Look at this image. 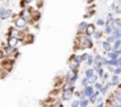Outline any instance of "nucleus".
<instances>
[{
  "mask_svg": "<svg viewBox=\"0 0 121 107\" xmlns=\"http://www.w3.org/2000/svg\"><path fill=\"white\" fill-rule=\"evenodd\" d=\"M101 46H102V48L107 52V53H109V52H112V49H113V45L112 44H109V42H107L106 40L101 44Z\"/></svg>",
  "mask_w": 121,
  "mask_h": 107,
  "instance_id": "obj_7",
  "label": "nucleus"
},
{
  "mask_svg": "<svg viewBox=\"0 0 121 107\" xmlns=\"http://www.w3.org/2000/svg\"><path fill=\"white\" fill-rule=\"evenodd\" d=\"M12 13H13V12H12V9H7V11H6V15H7V18L12 17Z\"/></svg>",
  "mask_w": 121,
  "mask_h": 107,
  "instance_id": "obj_33",
  "label": "nucleus"
},
{
  "mask_svg": "<svg viewBox=\"0 0 121 107\" xmlns=\"http://www.w3.org/2000/svg\"><path fill=\"white\" fill-rule=\"evenodd\" d=\"M95 107H106V103L104 101V103H100V104H96Z\"/></svg>",
  "mask_w": 121,
  "mask_h": 107,
  "instance_id": "obj_34",
  "label": "nucleus"
},
{
  "mask_svg": "<svg viewBox=\"0 0 121 107\" xmlns=\"http://www.w3.org/2000/svg\"><path fill=\"white\" fill-rule=\"evenodd\" d=\"M6 8L5 7H0V20H5L7 19V15H6Z\"/></svg>",
  "mask_w": 121,
  "mask_h": 107,
  "instance_id": "obj_13",
  "label": "nucleus"
},
{
  "mask_svg": "<svg viewBox=\"0 0 121 107\" xmlns=\"http://www.w3.org/2000/svg\"><path fill=\"white\" fill-rule=\"evenodd\" d=\"M112 36H114V39H115V40L121 39V30H115V31L113 32V34H112Z\"/></svg>",
  "mask_w": 121,
  "mask_h": 107,
  "instance_id": "obj_18",
  "label": "nucleus"
},
{
  "mask_svg": "<svg viewBox=\"0 0 121 107\" xmlns=\"http://www.w3.org/2000/svg\"><path fill=\"white\" fill-rule=\"evenodd\" d=\"M72 88H74V84L72 82V81H65L64 82V85H62V92H65V91H68V89H72Z\"/></svg>",
  "mask_w": 121,
  "mask_h": 107,
  "instance_id": "obj_6",
  "label": "nucleus"
},
{
  "mask_svg": "<svg viewBox=\"0 0 121 107\" xmlns=\"http://www.w3.org/2000/svg\"><path fill=\"white\" fill-rule=\"evenodd\" d=\"M93 36H94V39H95V40H99V39L102 36V32H100V31H96V32L93 34Z\"/></svg>",
  "mask_w": 121,
  "mask_h": 107,
  "instance_id": "obj_28",
  "label": "nucleus"
},
{
  "mask_svg": "<svg viewBox=\"0 0 121 107\" xmlns=\"http://www.w3.org/2000/svg\"><path fill=\"white\" fill-rule=\"evenodd\" d=\"M113 74H115V75H120V74H121V67H117Z\"/></svg>",
  "mask_w": 121,
  "mask_h": 107,
  "instance_id": "obj_32",
  "label": "nucleus"
},
{
  "mask_svg": "<svg viewBox=\"0 0 121 107\" xmlns=\"http://www.w3.org/2000/svg\"><path fill=\"white\" fill-rule=\"evenodd\" d=\"M102 86H104V82H99V81H98V82L94 85V89H95V91H100V89L102 88Z\"/></svg>",
  "mask_w": 121,
  "mask_h": 107,
  "instance_id": "obj_25",
  "label": "nucleus"
},
{
  "mask_svg": "<svg viewBox=\"0 0 121 107\" xmlns=\"http://www.w3.org/2000/svg\"><path fill=\"white\" fill-rule=\"evenodd\" d=\"M82 92H83V94H85V97L86 98H91L93 94H94V92H95V89H94V86H92V85H87L86 87H83V89H82Z\"/></svg>",
  "mask_w": 121,
  "mask_h": 107,
  "instance_id": "obj_3",
  "label": "nucleus"
},
{
  "mask_svg": "<svg viewBox=\"0 0 121 107\" xmlns=\"http://www.w3.org/2000/svg\"><path fill=\"white\" fill-rule=\"evenodd\" d=\"M4 52H5V54H6V55H11V54H13V53L15 52V47L6 46V47H5V49H4Z\"/></svg>",
  "mask_w": 121,
  "mask_h": 107,
  "instance_id": "obj_12",
  "label": "nucleus"
},
{
  "mask_svg": "<svg viewBox=\"0 0 121 107\" xmlns=\"http://www.w3.org/2000/svg\"><path fill=\"white\" fill-rule=\"evenodd\" d=\"M14 25H15V28L21 31V30H25L26 26H27V20L24 19L22 17H19L15 21H14Z\"/></svg>",
  "mask_w": 121,
  "mask_h": 107,
  "instance_id": "obj_1",
  "label": "nucleus"
},
{
  "mask_svg": "<svg viewBox=\"0 0 121 107\" xmlns=\"http://www.w3.org/2000/svg\"><path fill=\"white\" fill-rule=\"evenodd\" d=\"M4 53H5V52H4V51H1V49H0V60H1V59H2V58H4Z\"/></svg>",
  "mask_w": 121,
  "mask_h": 107,
  "instance_id": "obj_36",
  "label": "nucleus"
},
{
  "mask_svg": "<svg viewBox=\"0 0 121 107\" xmlns=\"http://www.w3.org/2000/svg\"><path fill=\"white\" fill-rule=\"evenodd\" d=\"M17 42H18V39L12 38V36H8V40H7V46L15 47V46H17Z\"/></svg>",
  "mask_w": 121,
  "mask_h": 107,
  "instance_id": "obj_9",
  "label": "nucleus"
},
{
  "mask_svg": "<svg viewBox=\"0 0 121 107\" xmlns=\"http://www.w3.org/2000/svg\"><path fill=\"white\" fill-rule=\"evenodd\" d=\"M95 32H96V31H95V26H94L93 24H88V26H87V28H86V31H85V36L91 38Z\"/></svg>",
  "mask_w": 121,
  "mask_h": 107,
  "instance_id": "obj_5",
  "label": "nucleus"
},
{
  "mask_svg": "<svg viewBox=\"0 0 121 107\" xmlns=\"http://www.w3.org/2000/svg\"><path fill=\"white\" fill-rule=\"evenodd\" d=\"M104 101H105V100H104V95H100V97L96 99V103H95V105H96V104H100V103H104Z\"/></svg>",
  "mask_w": 121,
  "mask_h": 107,
  "instance_id": "obj_31",
  "label": "nucleus"
},
{
  "mask_svg": "<svg viewBox=\"0 0 121 107\" xmlns=\"http://www.w3.org/2000/svg\"><path fill=\"white\" fill-rule=\"evenodd\" d=\"M25 1H26V2H27V4H30V2H32V1H33V0H25Z\"/></svg>",
  "mask_w": 121,
  "mask_h": 107,
  "instance_id": "obj_37",
  "label": "nucleus"
},
{
  "mask_svg": "<svg viewBox=\"0 0 121 107\" xmlns=\"http://www.w3.org/2000/svg\"><path fill=\"white\" fill-rule=\"evenodd\" d=\"M102 58H104L102 55H100V54H96V55L94 57V60H95V61H98V62H101Z\"/></svg>",
  "mask_w": 121,
  "mask_h": 107,
  "instance_id": "obj_30",
  "label": "nucleus"
},
{
  "mask_svg": "<svg viewBox=\"0 0 121 107\" xmlns=\"http://www.w3.org/2000/svg\"><path fill=\"white\" fill-rule=\"evenodd\" d=\"M121 48V39L115 40V42L113 44V51H118Z\"/></svg>",
  "mask_w": 121,
  "mask_h": 107,
  "instance_id": "obj_17",
  "label": "nucleus"
},
{
  "mask_svg": "<svg viewBox=\"0 0 121 107\" xmlns=\"http://www.w3.org/2000/svg\"><path fill=\"white\" fill-rule=\"evenodd\" d=\"M96 25L98 26H106V20H104V19H98L96 20Z\"/></svg>",
  "mask_w": 121,
  "mask_h": 107,
  "instance_id": "obj_27",
  "label": "nucleus"
},
{
  "mask_svg": "<svg viewBox=\"0 0 121 107\" xmlns=\"http://www.w3.org/2000/svg\"><path fill=\"white\" fill-rule=\"evenodd\" d=\"M87 26H88V24L86 21H81L80 24H79V31H86Z\"/></svg>",
  "mask_w": 121,
  "mask_h": 107,
  "instance_id": "obj_22",
  "label": "nucleus"
},
{
  "mask_svg": "<svg viewBox=\"0 0 121 107\" xmlns=\"http://www.w3.org/2000/svg\"><path fill=\"white\" fill-rule=\"evenodd\" d=\"M74 92H75V91H74V88L62 92V94H61V100H62V101H68V100H72V98L74 97Z\"/></svg>",
  "mask_w": 121,
  "mask_h": 107,
  "instance_id": "obj_2",
  "label": "nucleus"
},
{
  "mask_svg": "<svg viewBox=\"0 0 121 107\" xmlns=\"http://www.w3.org/2000/svg\"><path fill=\"white\" fill-rule=\"evenodd\" d=\"M68 65H69V70H71V71L78 72V70H79V65H78L77 62H74V61H72V60H69V62H68Z\"/></svg>",
  "mask_w": 121,
  "mask_h": 107,
  "instance_id": "obj_10",
  "label": "nucleus"
},
{
  "mask_svg": "<svg viewBox=\"0 0 121 107\" xmlns=\"http://www.w3.org/2000/svg\"><path fill=\"white\" fill-rule=\"evenodd\" d=\"M96 82H98V75H94L93 78H91V79H89V85L94 86Z\"/></svg>",
  "mask_w": 121,
  "mask_h": 107,
  "instance_id": "obj_23",
  "label": "nucleus"
},
{
  "mask_svg": "<svg viewBox=\"0 0 121 107\" xmlns=\"http://www.w3.org/2000/svg\"><path fill=\"white\" fill-rule=\"evenodd\" d=\"M80 84H81V86H82V87H86L87 85H89V79H88V78H86V76H85V78H82V79H81V81H80Z\"/></svg>",
  "mask_w": 121,
  "mask_h": 107,
  "instance_id": "obj_21",
  "label": "nucleus"
},
{
  "mask_svg": "<svg viewBox=\"0 0 121 107\" xmlns=\"http://www.w3.org/2000/svg\"><path fill=\"white\" fill-rule=\"evenodd\" d=\"M111 82H112V86H119V84H120L119 75L113 74V75H112V78H111Z\"/></svg>",
  "mask_w": 121,
  "mask_h": 107,
  "instance_id": "obj_8",
  "label": "nucleus"
},
{
  "mask_svg": "<svg viewBox=\"0 0 121 107\" xmlns=\"http://www.w3.org/2000/svg\"><path fill=\"white\" fill-rule=\"evenodd\" d=\"M71 107H80V100H79V99L72 100V104H71Z\"/></svg>",
  "mask_w": 121,
  "mask_h": 107,
  "instance_id": "obj_24",
  "label": "nucleus"
},
{
  "mask_svg": "<svg viewBox=\"0 0 121 107\" xmlns=\"http://www.w3.org/2000/svg\"><path fill=\"white\" fill-rule=\"evenodd\" d=\"M106 41H107V42H109V44H114V42H115V39H114V36H107Z\"/></svg>",
  "mask_w": 121,
  "mask_h": 107,
  "instance_id": "obj_29",
  "label": "nucleus"
},
{
  "mask_svg": "<svg viewBox=\"0 0 121 107\" xmlns=\"http://www.w3.org/2000/svg\"><path fill=\"white\" fill-rule=\"evenodd\" d=\"M94 62H95V60H94V57L89 54L88 59L86 60V65H87V66H93V65H94Z\"/></svg>",
  "mask_w": 121,
  "mask_h": 107,
  "instance_id": "obj_16",
  "label": "nucleus"
},
{
  "mask_svg": "<svg viewBox=\"0 0 121 107\" xmlns=\"http://www.w3.org/2000/svg\"><path fill=\"white\" fill-rule=\"evenodd\" d=\"M112 97L121 101V89H117V91H115V92L113 93V95H112Z\"/></svg>",
  "mask_w": 121,
  "mask_h": 107,
  "instance_id": "obj_19",
  "label": "nucleus"
},
{
  "mask_svg": "<svg viewBox=\"0 0 121 107\" xmlns=\"http://www.w3.org/2000/svg\"><path fill=\"white\" fill-rule=\"evenodd\" d=\"M120 49H121V48H120Z\"/></svg>",
  "mask_w": 121,
  "mask_h": 107,
  "instance_id": "obj_38",
  "label": "nucleus"
},
{
  "mask_svg": "<svg viewBox=\"0 0 121 107\" xmlns=\"http://www.w3.org/2000/svg\"><path fill=\"white\" fill-rule=\"evenodd\" d=\"M88 106H91V101H89L88 98L80 100V107H88Z\"/></svg>",
  "mask_w": 121,
  "mask_h": 107,
  "instance_id": "obj_14",
  "label": "nucleus"
},
{
  "mask_svg": "<svg viewBox=\"0 0 121 107\" xmlns=\"http://www.w3.org/2000/svg\"><path fill=\"white\" fill-rule=\"evenodd\" d=\"M105 74H106V73H105V68H104V67H101V68L98 71V76H99V78H102V79H104Z\"/></svg>",
  "mask_w": 121,
  "mask_h": 107,
  "instance_id": "obj_26",
  "label": "nucleus"
},
{
  "mask_svg": "<svg viewBox=\"0 0 121 107\" xmlns=\"http://www.w3.org/2000/svg\"><path fill=\"white\" fill-rule=\"evenodd\" d=\"M9 36H12V38H15V39H21V36H22V33H21V31H19V30H17V28H11L9 30Z\"/></svg>",
  "mask_w": 121,
  "mask_h": 107,
  "instance_id": "obj_4",
  "label": "nucleus"
},
{
  "mask_svg": "<svg viewBox=\"0 0 121 107\" xmlns=\"http://www.w3.org/2000/svg\"><path fill=\"white\" fill-rule=\"evenodd\" d=\"M108 78H109V74H108V73H106V74H105V76H104V80H105V81H107V80H108Z\"/></svg>",
  "mask_w": 121,
  "mask_h": 107,
  "instance_id": "obj_35",
  "label": "nucleus"
},
{
  "mask_svg": "<svg viewBox=\"0 0 121 107\" xmlns=\"http://www.w3.org/2000/svg\"><path fill=\"white\" fill-rule=\"evenodd\" d=\"M94 70L93 68H87L86 71H85V76L86 78H88V79H91V78H93L94 75H95V73H94Z\"/></svg>",
  "mask_w": 121,
  "mask_h": 107,
  "instance_id": "obj_11",
  "label": "nucleus"
},
{
  "mask_svg": "<svg viewBox=\"0 0 121 107\" xmlns=\"http://www.w3.org/2000/svg\"><path fill=\"white\" fill-rule=\"evenodd\" d=\"M113 28H112V26H105V31H104V33L106 34V36H112L113 34Z\"/></svg>",
  "mask_w": 121,
  "mask_h": 107,
  "instance_id": "obj_15",
  "label": "nucleus"
},
{
  "mask_svg": "<svg viewBox=\"0 0 121 107\" xmlns=\"http://www.w3.org/2000/svg\"><path fill=\"white\" fill-rule=\"evenodd\" d=\"M101 67H104V66L101 65V62H98V61H95L92 68H93V70H94V71H95V72H98V71H99V70H100V68H101Z\"/></svg>",
  "mask_w": 121,
  "mask_h": 107,
  "instance_id": "obj_20",
  "label": "nucleus"
}]
</instances>
